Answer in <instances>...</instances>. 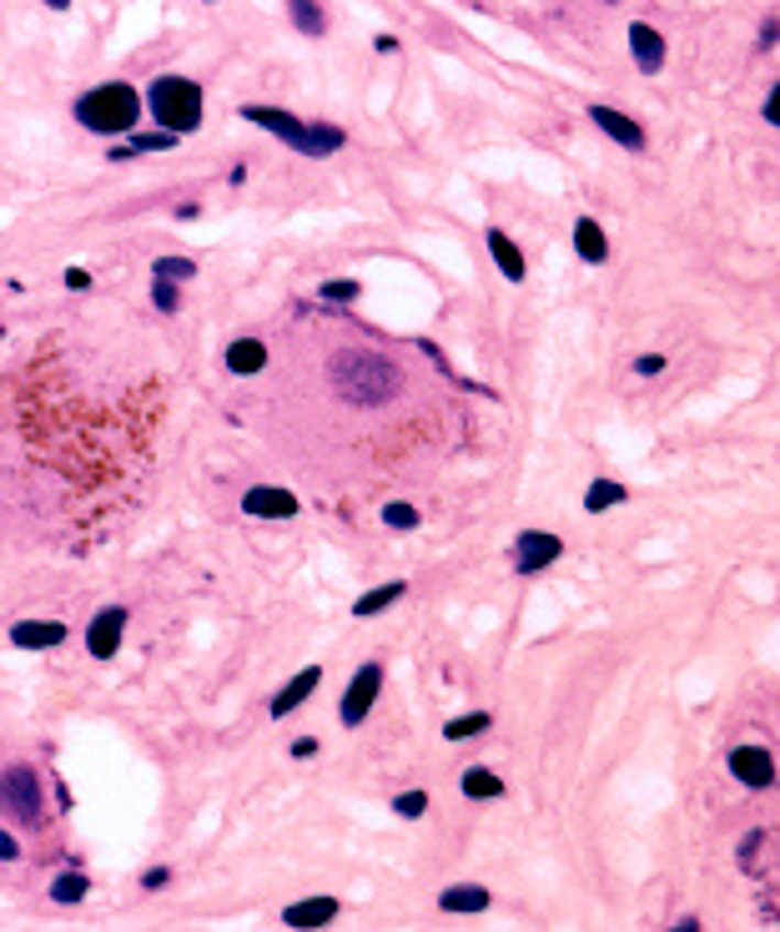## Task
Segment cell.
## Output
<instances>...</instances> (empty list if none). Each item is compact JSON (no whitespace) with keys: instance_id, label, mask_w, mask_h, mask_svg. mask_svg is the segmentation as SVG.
Listing matches in <instances>:
<instances>
[{"instance_id":"cell-28","label":"cell","mask_w":780,"mask_h":932,"mask_svg":"<svg viewBox=\"0 0 780 932\" xmlns=\"http://www.w3.org/2000/svg\"><path fill=\"white\" fill-rule=\"evenodd\" d=\"M152 277H166V283H191V277H197V263L172 252V257H156V263H152Z\"/></svg>"},{"instance_id":"cell-26","label":"cell","mask_w":780,"mask_h":932,"mask_svg":"<svg viewBox=\"0 0 780 932\" xmlns=\"http://www.w3.org/2000/svg\"><path fill=\"white\" fill-rule=\"evenodd\" d=\"M86 892H91V877L86 873H56L51 877V902H61V908H76V902H86Z\"/></svg>"},{"instance_id":"cell-21","label":"cell","mask_w":780,"mask_h":932,"mask_svg":"<svg viewBox=\"0 0 780 932\" xmlns=\"http://www.w3.org/2000/svg\"><path fill=\"white\" fill-rule=\"evenodd\" d=\"M182 136H172V132H162V127H156V132H131L127 142H117L107 152V162H131V156H146V152H172V146H177Z\"/></svg>"},{"instance_id":"cell-39","label":"cell","mask_w":780,"mask_h":932,"mask_svg":"<svg viewBox=\"0 0 780 932\" xmlns=\"http://www.w3.org/2000/svg\"><path fill=\"white\" fill-rule=\"evenodd\" d=\"M293 756H297V761H308V756H318V742H312V736H303V742H293Z\"/></svg>"},{"instance_id":"cell-30","label":"cell","mask_w":780,"mask_h":932,"mask_svg":"<svg viewBox=\"0 0 780 932\" xmlns=\"http://www.w3.org/2000/svg\"><path fill=\"white\" fill-rule=\"evenodd\" d=\"M152 308L166 313V318H177V313H182V287L166 283V277H156V283H152Z\"/></svg>"},{"instance_id":"cell-23","label":"cell","mask_w":780,"mask_h":932,"mask_svg":"<svg viewBox=\"0 0 780 932\" xmlns=\"http://www.w3.org/2000/svg\"><path fill=\"white\" fill-rule=\"evenodd\" d=\"M629 500V490L619 479H590V490H584V514H609Z\"/></svg>"},{"instance_id":"cell-36","label":"cell","mask_w":780,"mask_h":932,"mask_svg":"<svg viewBox=\"0 0 780 932\" xmlns=\"http://www.w3.org/2000/svg\"><path fill=\"white\" fill-rule=\"evenodd\" d=\"M66 287H72V293H86V287H91V273H86V267H66Z\"/></svg>"},{"instance_id":"cell-19","label":"cell","mask_w":780,"mask_h":932,"mask_svg":"<svg viewBox=\"0 0 780 932\" xmlns=\"http://www.w3.org/2000/svg\"><path fill=\"white\" fill-rule=\"evenodd\" d=\"M488 257L498 263V273L508 277V283H524L529 277V263H524V252H519V242L508 238V232H498V228H488Z\"/></svg>"},{"instance_id":"cell-17","label":"cell","mask_w":780,"mask_h":932,"mask_svg":"<svg viewBox=\"0 0 780 932\" xmlns=\"http://www.w3.org/2000/svg\"><path fill=\"white\" fill-rule=\"evenodd\" d=\"M222 363H227V373H237V379H257V373L267 369V343H262V338H232Z\"/></svg>"},{"instance_id":"cell-13","label":"cell","mask_w":780,"mask_h":932,"mask_svg":"<svg viewBox=\"0 0 780 932\" xmlns=\"http://www.w3.org/2000/svg\"><path fill=\"white\" fill-rule=\"evenodd\" d=\"M322 686V666H303L293 676V681H283V691L273 695V705H267V716L273 721H287L297 711V705H308L312 701V691Z\"/></svg>"},{"instance_id":"cell-32","label":"cell","mask_w":780,"mask_h":932,"mask_svg":"<svg viewBox=\"0 0 780 932\" xmlns=\"http://www.w3.org/2000/svg\"><path fill=\"white\" fill-rule=\"evenodd\" d=\"M363 298V283L358 277H332V283H322V303H358Z\"/></svg>"},{"instance_id":"cell-41","label":"cell","mask_w":780,"mask_h":932,"mask_svg":"<svg viewBox=\"0 0 780 932\" xmlns=\"http://www.w3.org/2000/svg\"><path fill=\"white\" fill-rule=\"evenodd\" d=\"M51 11H72V0H46Z\"/></svg>"},{"instance_id":"cell-34","label":"cell","mask_w":780,"mask_h":932,"mask_svg":"<svg viewBox=\"0 0 780 932\" xmlns=\"http://www.w3.org/2000/svg\"><path fill=\"white\" fill-rule=\"evenodd\" d=\"M760 117H766V127H780V86H770L766 107H760Z\"/></svg>"},{"instance_id":"cell-14","label":"cell","mask_w":780,"mask_h":932,"mask_svg":"<svg viewBox=\"0 0 780 932\" xmlns=\"http://www.w3.org/2000/svg\"><path fill=\"white\" fill-rule=\"evenodd\" d=\"M338 912H343V902L338 897H303V902H293V908H283V928H328V922H338Z\"/></svg>"},{"instance_id":"cell-3","label":"cell","mask_w":780,"mask_h":932,"mask_svg":"<svg viewBox=\"0 0 780 932\" xmlns=\"http://www.w3.org/2000/svg\"><path fill=\"white\" fill-rule=\"evenodd\" d=\"M332 383H338V394L358 408H373L383 398L398 394V369L378 353H343V359H332Z\"/></svg>"},{"instance_id":"cell-6","label":"cell","mask_w":780,"mask_h":932,"mask_svg":"<svg viewBox=\"0 0 780 932\" xmlns=\"http://www.w3.org/2000/svg\"><path fill=\"white\" fill-rule=\"evenodd\" d=\"M127 621H131L127 605L96 610L91 625H86V650H91V660H111V656H117L121 640H127Z\"/></svg>"},{"instance_id":"cell-33","label":"cell","mask_w":780,"mask_h":932,"mask_svg":"<svg viewBox=\"0 0 780 932\" xmlns=\"http://www.w3.org/2000/svg\"><path fill=\"white\" fill-rule=\"evenodd\" d=\"M664 363H670L664 353H639V359H635V373H639V379H655V373H664Z\"/></svg>"},{"instance_id":"cell-18","label":"cell","mask_w":780,"mask_h":932,"mask_svg":"<svg viewBox=\"0 0 780 932\" xmlns=\"http://www.w3.org/2000/svg\"><path fill=\"white\" fill-rule=\"evenodd\" d=\"M343 146H348V132L338 127V121H308V127H303V142H297V152L318 162V156H332V152H343Z\"/></svg>"},{"instance_id":"cell-5","label":"cell","mask_w":780,"mask_h":932,"mask_svg":"<svg viewBox=\"0 0 780 932\" xmlns=\"http://www.w3.org/2000/svg\"><path fill=\"white\" fill-rule=\"evenodd\" d=\"M378 691H383V666H378V660L358 666L353 681H348V691H343V705H338V721H343L348 731H358L367 721V711L378 705Z\"/></svg>"},{"instance_id":"cell-16","label":"cell","mask_w":780,"mask_h":932,"mask_svg":"<svg viewBox=\"0 0 780 932\" xmlns=\"http://www.w3.org/2000/svg\"><path fill=\"white\" fill-rule=\"evenodd\" d=\"M66 625L61 621H15L11 625V646L15 650H56V646H66Z\"/></svg>"},{"instance_id":"cell-11","label":"cell","mask_w":780,"mask_h":932,"mask_svg":"<svg viewBox=\"0 0 780 932\" xmlns=\"http://www.w3.org/2000/svg\"><path fill=\"white\" fill-rule=\"evenodd\" d=\"M625 36H629V56H635L639 76H660L664 61H670V46H664L660 31H655L650 21H629Z\"/></svg>"},{"instance_id":"cell-12","label":"cell","mask_w":780,"mask_h":932,"mask_svg":"<svg viewBox=\"0 0 780 932\" xmlns=\"http://www.w3.org/2000/svg\"><path fill=\"white\" fill-rule=\"evenodd\" d=\"M584 117H590L594 127H600V132L609 136V142H619V146H625V152H645V127H639V121L629 117V111H619V107H604V101H594V107L584 111Z\"/></svg>"},{"instance_id":"cell-24","label":"cell","mask_w":780,"mask_h":932,"mask_svg":"<svg viewBox=\"0 0 780 932\" xmlns=\"http://www.w3.org/2000/svg\"><path fill=\"white\" fill-rule=\"evenodd\" d=\"M459 787H463V797H469V801H498L508 791L504 777H498V771H488V766H469Z\"/></svg>"},{"instance_id":"cell-43","label":"cell","mask_w":780,"mask_h":932,"mask_svg":"<svg viewBox=\"0 0 780 932\" xmlns=\"http://www.w3.org/2000/svg\"><path fill=\"white\" fill-rule=\"evenodd\" d=\"M207 6H217V0H207Z\"/></svg>"},{"instance_id":"cell-42","label":"cell","mask_w":780,"mask_h":932,"mask_svg":"<svg viewBox=\"0 0 780 932\" xmlns=\"http://www.w3.org/2000/svg\"><path fill=\"white\" fill-rule=\"evenodd\" d=\"M0 338H6V328H0Z\"/></svg>"},{"instance_id":"cell-2","label":"cell","mask_w":780,"mask_h":932,"mask_svg":"<svg viewBox=\"0 0 780 932\" xmlns=\"http://www.w3.org/2000/svg\"><path fill=\"white\" fill-rule=\"evenodd\" d=\"M142 107H146V117H152L162 132L191 136L201 127V107H207V101H201V86L191 81V76L166 72V76H156V81L146 86Z\"/></svg>"},{"instance_id":"cell-38","label":"cell","mask_w":780,"mask_h":932,"mask_svg":"<svg viewBox=\"0 0 780 932\" xmlns=\"http://www.w3.org/2000/svg\"><path fill=\"white\" fill-rule=\"evenodd\" d=\"M776 31H780V25H776V15H766V25H760V51H770V46H776Z\"/></svg>"},{"instance_id":"cell-4","label":"cell","mask_w":780,"mask_h":932,"mask_svg":"<svg viewBox=\"0 0 780 932\" xmlns=\"http://www.w3.org/2000/svg\"><path fill=\"white\" fill-rule=\"evenodd\" d=\"M0 812H11L21 826L41 822V781L31 766H11V771L0 777Z\"/></svg>"},{"instance_id":"cell-9","label":"cell","mask_w":780,"mask_h":932,"mask_svg":"<svg viewBox=\"0 0 780 932\" xmlns=\"http://www.w3.org/2000/svg\"><path fill=\"white\" fill-rule=\"evenodd\" d=\"M725 766H730V777L750 791L776 787V756H770V746H735V752L725 756Z\"/></svg>"},{"instance_id":"cell-15","label":"cell","mask_w":780,"mask_h":932,"mask_svg":"<svg viewBox=\"0 0 780 932\" xmlns=\"http://www.w3.org/2000/svg\"><path fill=\"white\" fill-rule=\"evenodd\" d=\"M438 908L443 912H459V918H479V912L494 908V892L484 882H453L438 892Z\"/></svg>"},{"instance_id":"cell-10","label":"cell","mask_w":780,"mask_h":932,"mask_svg":"<svg viewBox=\"0 0 780 932\" xmlns=\"http://www.w3.org/2000/svg\"><path fill=\"white\" fill-rule=\"evenodd\" d=\"M242 514H252V519H297L303 514V504H297L293 490H283V484H252L248 494H242Z\"/></svg>"},{"instance_id":"cell-27","label":"cell","mask_w":780,"mask_h":932,"mask_svg":"<svg viewBox=\"0 0 780 932\" xmlns=\"http://www.w3.org/2000/svg\"><path fill=\"white\" fill-rule=\"evenodd\" d=\"M488 726H494L488 711H463V716H453L449 726H443V742H473V736H484Z\"/></svg>"},{"instance_id":"cell-31","label":"cell","mask_w":780,"mask_h":932,"mask_svg":"<svg viewBox=\"0 0 780 932\" xmlns=\"http://www.w3.org/2000/svg\"><path fill=\"white\" fill-rule=\"evenodd\" d=\"M383 525L398 529V535H408V529H418V509H414V504H403V500H393V504H383Z\"/></svg>"},{"instance_id":"cell-35","label":"cell","mask_w":780,"mask_h":932,"mask_svg":"<svg viewBox=\"0 0 780 932\" xmlns=\"http://www.w3.org/2000/svg\"><path fill=\"white\" fill-rule=\"evenodd\" d=\"M166 882H172V867H152V873L142 877V887H146V892H162Z\"/></svg>"},{"instance_id":"cell-25","label":"cell","mask_w":780,"mask_h":932,"mask_svg":"<svg viewBox=\"0 0 780 932\" xmlns=\"http://www.w3.org/2000/svg\"><path fill=\"white\" fill-rule=\"evenodd\" d=\"M287 15H293V25L303 31V36H312V41L328 36V11H322V0H287Z\"/></svg>"},{"instance_id":"cell-40","label":"cell","mask_w":780,"mask_h":932,"mask_svg":"<svg viewBox=\"0 0 780 932\" xmlns=\"http://www.w3.org/2000/svg\"><path fill=\"white\" fill-rule=\"evenodd\" d=\"M373 51H383V56H393V51H398V36H388V31H383V36H373Z\"/></svg>"},{"instance_id":"cell-8","label":"cell","mask_w":780,"mask_h":932,"mask_svg":"<svg viewBox=\"0 0 780 932\" xmlns=\"http://www.w3.org/2000/svg\"><path fill=\"white\" fill-rule=\"evenodd\" d=\"M559 555H564V539L549 535V529H524V535L514 539V570L519 574L549 570V564H559Z\"/></svg>"},{"instance_id":"cell-22","label":"cell","mask_w":780,"mask_h":932,"mask_svg":"<svg viewBox=\"0 0 780 932\" xmlns=\"http://www.w3.org/2000/svg\"><path fill=\"white\" fill-rule=\"evenodd\" d=\"M574 252H580V263H590V267L609 263V232H604L594 217H580V222H574Z\"/></svg>"},{"instance_id":"cell-1","label":"cell","mask_w":780,"mask_h":932,"mask_svg":"<svg viewBox=\"0 0 780 932\" xmlns=\"http://www.w3.org/2000/svg\"><path fill=\"white\" fill-rule=\"evenodd\" d=\"M76 121H81V132H91V136H131L136 127H142V117H146V107H142V91L131 81H101V86H91V91H81L76 96Z\"/></svg>"},{"instance_id":"cell-20","label":"cell","mask_w":780,"mask_h":932,"mask_svg":"<svg viewBox=\"0 0 780 932\" xmlns=\"http://www.w3.org/2000/svg\"><path fill=\"white\" fill-rule=\"evenodd\" d=\"M403 595H408V580H383V585L363 590V595L353 600V621H373V615H383V610L398 605Z\"/></svg>"},{"instance_id":"cell-37","label":"cell","mask_w":780,"mask_h":932,"mask_svg":"<svg viewBox=\"0 0 780 932\" xmlns=\"http://www.w3.org/2000/svg\"><path fill=\"white\" fill-rule=\"evenodd\" d=\"M21 857V842H15V832H0V862H15Z\"/></svg>"},{"instance_id":"cell-29","label":"cell","mask_w":780,"mask_h":932,"mask_svg":"<svg viewBox=\"0 0 780 932\" xmlns=\"http://www.w3.org/2000/svg\"><path fill=\"white\" fill-rule=\"evenodd\" d=\"M393 816H403V822H424V816H428V791L424 787L398 791V797H393Z\"/></svg>"},{"instance_id":"cell-7","label":"cell","mask_w":780,"mask_h":932,"mask_svg":"<svg viewBox=\"0 0 780 932\" xmlns=\"http://www.w3.org/2000/svg\"><path fill=\"white\" fill-rule=\"evenodd\" d=\"M237 117L252 121L257 132H267V136H277V142H287L293 152H297V142H303V127H308V121L297 117V111L267 107V101H248V107H237Z\"/></svg>"}]
</instances>
